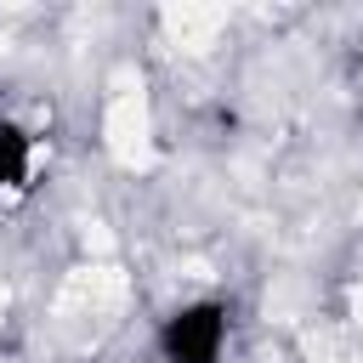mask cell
Here are the masks:
<instances>
[{
	"label": "cell",
	"instance_id": "cell-1",
	"mask_svg": "<svg viewBox=\"0 0 363 363\" xmlns=\"http://www.w3.org/2000/svg\"><path fill=\"white\" fill-rule=\"evenodd\" d=\"M159 346H164L170 363H216L221 346H227V306H216V301H193V306L170 312Z\"/></svg>",
	"mask_w": 363,
	"mask_h": 363
},
{
	"label": "cell",
	"instance_id": "cell-2",
	"mask_svg": "<svg viewBox=\"0 0 363 363\" xmlns=\"http://www.w3.org/2000/svg\"><path fill=\"white\" fill-rule=\"evenodd\" d=\"M108 142H113L119 159H136V153L147 147V108H142V96H119V102H113V113H108Z\"/></svg>",
	"mask_w": 363,
	"mask_h": 363
},
{
	"label": "cell",
	"instance_id": "cell-3",
	"mask_svg": "<svg viewBox=\"0 0 363 363\" xmlns=\"http://www.w3.org/2000/svg\"><path fill=\"white\" fill-rule=\"evenodd\" d=\"M34 164V142L17 125H0V187H17Z\"/></svg>",
	"mask_w": 363,
	"mask_h": 363
}]
</instances>
